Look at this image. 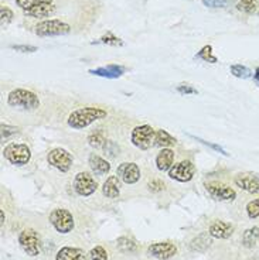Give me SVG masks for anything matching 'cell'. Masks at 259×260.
I'll return each instance as SVG.
<instances>
[{"mask_svg":"<svg viewBox=\"0 0 259 260\" xmlns=\"http://www.w3.org/2000/svg\"><path fill=\"white\" fill-rule=\"evenodd\" d=\"M108 116V113L104 109L101 108H79L77 111H74L70 113L68 116V120L67 123L70 127L75 130L85 129L88 127L90 124H92L97 120H101V119H105Z\"/></svg>","mask_w":259,"mask_h":260,"instance_id":"cell-1","label":"cell"},{"mask_svg":"<svg viewBox=\"0 0 259 260\" xmlns=\"http://www.w3.org/2000/svg\"><path fill=\"white\" fill-rule=\"evenodd\" d=\"M7 104L9 106L20 108L24 111H36L40 108V99L34 92L19 88V89H14L9 93Z\"/></svg>","mask_w":259,"mask_h":260,"instance_id":"cell-2","label":"cell"},{"mask_svg":"<svg viewBox=\"0 0 259 260\" xmlns=\"http://www.w3.org/2000/svg\"><path fill=\"white\" fill-rule=\"evenodd\" d=\"M130 140L135 147L140 150H149L156 140V130L149 124H140L132 130Z\"/></svg>","mask_w":259,"mask_h":260,"instance_id":"cell-3","label":"cell"},{"mask_svg":"<svg viewBox=\"0 0 259 260\" xmlns=\"http://www.w3.org/2000/svg\"><path fill=\"white\" fill-rule=\"evenodd\" d=\"M71 31V26L57 19L44 20L37 24L36 34L40 37H55V36H67Z\"/></svg>","mask_w":259,"mask_h":260,"instance_id":"cell-4","label":"cell"},{"mask_svg":"<svg viewBox=\"0 0 259 260\" xmlns=\"http://www.w3.org/2000/svg\"><path fill=\"white\" fill-rule=\"evenodd\" d=\"M3 157L14 166H23L30 161L32 151L27 144L10 143L3 149Z\"/></svg>","mask_w":259,"mask_h":260,"instance_id":"cell-5","label":"cell"},{"mask_svg":"<svg viewBox=\"0 0 259 260\" xmlns=\"http://www.w3.org/2000/svg\"><path fill=\"white\" fill-rule=\"evenodd\" d=\"M50 223L59 234L67 235L74 229V216L68 209L57 208L50 214Z\"/></svg>","mask_w":259,"mask_h":260,"instance_id":"cell-6","label":"cell"},{"mask_svg":"<svg viewBox=\"0 0 259 260\" xmlns=\"http://www.w3.org/2000/svg\"><path fill=\"white\" fill-rule=\"evenodd\" d=\"M19 243L21 249L26 252L28 256H39L41 252V239H40V235L32 229V228H27L24 231H21V234L19 236Z\"/></svg>","mask_w":259,"mask_h":260,"instance_id":"cell-7","label":"cell"},{"mask_svg":"<svg viewBox=\"0 0 259 260\" xmlns=\"http://www.w3.org/2000/svg\"><path fill=\"white\" fill-rule=\"evenodd\" d=\"M47 161L48 164H51L54 169L60 170L61 173H67L71 169L74 158L70 151L57 147V149L50 150V153L47 154Z\"/></svg>","mask_w":259,"mask_h":260,"instance_id":"cell-8","label":"cell"},{"mask_svg":"<svg viewBox=\"0 0 259 260\" xmlns=\"http://www.w3.org/2000/svg\"><path fill=\"white\" fill-rule=\"evenodd\" d=\"M194 174L195 166L190 160H183L180 162H176V164H173V167L168 170V177L179 182L191 181Z\"/></svg>","mask_w":259,"mask_h":260,"instance_id":"cell-9","label":"cell"},{"mask_svg":"<svg viewBox=\"0 0 259 260\" xmlns=\"http://www.w3.org/2000/svg\"><path fill=\"white\" fill-rule=\"evenodd\" d=\"M74 189L78 195L81 197H90L98 189V182L95 181V178L87 173V171H81L75 176L74 180Z\"/></svg>","mask_w":259,"mask_h":260,"instance_id":"cell-10","label":"cell"},{"mask_svg":"<svg viewBox=\"0 0 259 260\" xmlns=\"http://www.w3.org/2000/svg\"><path fill=\"white\" fill-rule=\"evenodd\" d=\"M148 253L156 259L167 260L171 259L177 253V247L175 243H170V242H157V243H152L148 247Z\"/></svg>","mask_w":259,"mask_h":260,"instance_id":"cell-11","label":"cell"},{"mask_svg":"<svg viewBox=\"0 0 259 260\" xmlns=\"http://www.w3.org/2000/svg\"><path fill=\"white\" fill-rule=\"evenodd\" d=\"M206 189L214 200H218V201H234L237 198V192L231 187H227V185L220 184V182L207 184Z\"/></svg>","mask_w":259,"mask_h":260,"instance_id":"cell-12","label":"cell"},{"mask_svg":"<svg viewBox=\"0 0 259 260\" xmlns=\"http://www.w3.org/2000/svg\"><path fill=\"white\" fill-rule=\"evenodd\" d=\"M237 187L249 194H259V176L255 173H240L235 177Z\"/></svg>","mask_w":259,"mask_h":260,"instance_id":"cell-13","label":"cell"},{"mask_svg":"<svg viewBox=\"0 0 259 260\" xmlns=\"http://www.w3.org/2000/svg\"><path fill=\"white\" fill-rule=\"evenodd\" d=\"M117 176L125 184H136L140 180V169L135 162H122L118 167Z\"/></svg>","mask_w":259,"mask_h":260,"instance_id":"cell-14","label":"cell"},{"mask_svg":"<svg viewBox=\"0 0 259 260\" xmlns=\"http://www.w3.org/2000/svg\"><path fill=\"white\" fill-rule=\"evenodd\" d=\"M126 72V68L122 65L110 64L108 67H101V68H95V70H90V74L95 75V77H102V78L108 79H117L121 78L123 74Z\"/></svg>","mask_w":259,"mask_h":260,"instance_id":"cell-15","label":"cell"},{"mask_svg":"<svg viewBox=\"0 0 259 260\" xmlns=\"http://www.w3.org/2000/svg\"><path fill=\"white\" fill-rule=\"evenodd\" d=\"M208 232L213 238H217V239H228L234 234V226L227 222L215 221L210 225Z\"/></svg>","mask_w":259,"mask_h":260,"instance_id":"cell-16","label":"cell"},{"mask_svg":"<svg viewBox=\"0 0 259 260\" xmlns=\"http://www.w3.org/2000/svg\"><path fill=\"white\" fill-rule=\"evenodd\" d=\"M88 164H90V167H91L92 173L95 174V176H105V174H108L110 171V164L105 158L102 157H99L95 153H92L90 158H88Z\"/></svg>","mask_w":259,"mask_h":260,"instance_id":"cell-17","label":"cell"},{"mask_svg":"<svg viewBox=\"0 0 259 260\" xmlns=\"http://www.w3.org/2000/svg\"><path fill=\"white\" fill-rule=\"evenodd\" d=\"M175 162V151L171 149H163L156 157V167L159 171H168Z\"/></svg>","mask_w":259,"mask_h":260,"instance_id":"cell-18","label":"cell"},{"mask_svg":"<svg viewBox=\"0 0 259 260\" xmlns=\"http://www.w3.org/2000/svg\"><path fill=\"white\" fill-rule=\"evenodd\" d=\"M102 194L106 198H112L115 200L121 194V181H119V177L118 176H110L102 185Z\"/></svg>","mask_w":259,"mask_h":260,"instance_id":"cell-19","label":"cell"},{"mask_svg":"<svg viewBox=\"0 0 259 260\" xmlns=\"http://www.w3.org/2000/svg\"><path fill=\"white\" fill-rule=\"evenodd\" d=\"M55 260H87L84 250L79 247H61L55 256Z\"/></svg>","mask_w":259,"mask_h":260,"instance_id":"cell-20","label":"cell"},{"mask_svg":"<svg viewBox=\"0 0 259 260\" xmlns=\"http://www.w3.org/2000/svg\"><path fill=\"white\" fill-rule=\"evenodd\" d=\"M55 13V6L52 3L48 5H41V6H36L24 10V14L27 17H33V19H44V17H50Z\"/></svg>","mask_w":259,"mask_h":260,"instance_id":"cell-21","label":"cell"},{"mask_svg":"<svg viewBox=\"0 0 259 260\" xmlns=\"http://www.w3.org/2000/svg\"><path fill=\"white\" fill-rule=\"evenodd\" d=\"M259 242V228L253 226L246 229L242 235V245L248 249H252Z\"/></svg>","mask_w":259,"mask_h":260,"instance_id":"cell-22","label":"cell"},{"mask_svg":"<svg viewBox=\"0 0 259 260\" xmlns=\"http://www.w3.org/2000/svg\"><path fill=\"white\" fill-rule=\"evenodd\" d=\"M177 143L175 137L170 136L166 130H157L156 132V140H155V146H159V147H163V149H168L171 146H175Z\"/></svg>","mask_w":259,"mask_h":260,"instance_id":"cell-23","label":"cell"},{"mask_svg":"<svg viewBox=\"0 0 259 260\" xmlns=\"http://www.w3.org/2000/svg\"><path fill=\"white\" fill-rule=\"evenodd\" d=\"M229 71H231V74H233L235 78L248 79L252 77V71H251L248 67H245V65H241V64L231 65Z\"/></svg>","mask_w":259,"mask_h":260,"instance_id":"cell-24","label":"cell"},{"mask_svg":"<svg viewBox=\"0 0 259 260\" xmlns=\"http://www.w3.org/2000/svg\"><path fill=\"white\" fill-rule=\"evenodd\" d=\"M237 9L246 14H253L259 9V3L258 0H240Z\"/></svg>","mask_w":259,"mask_h":260,"instance_id":"cell-25","label":"cell"},{"mask_svg":"<svg viewBox=\"0 0 259 260\" xmlns=\"http://www.w3.org/2000/svg\"><path fill=\"white\" fill-rule=\"evenodd\" d=\"M195 58L203 59V61H206V62H211V64H215V62H218L217 57H215V55L213 54V47H211V46H204V47H203L200 51L197 52Z\"/></svg>","mask_w":259,"mask_h":260,"instance_id":"cell-26","label":"cell"},{"mask_svg":"<svg viewBox=\"0 0 259 260\" xmlns=\"http://www.w3.org/2000/svg\"><path fill=\"white\" fill-rule=\"evenodd\" d=\"M98 43H101V44H108V46H115V47H121L123 46V41L119 37H117L113 32L108 31L105 36H102L101 39L97 40V41H94L92 44H98Z\"/></svg>","mask_w":259,"mask_h":260,"instance_id":"cell-27","label":"cell"},{"mask_svg":"<svg viewBox=\"0 0 259 260\" xmlns=\"http://www.w3.org/2000/svg\"><path fill=\"white\" fill-rule=\"evenodd\" d=\"M48 3H52V0H16V5H17L23 12L32 9V7L41 6V5H48Z\"/></svg>","mask_w":259,"mask_h":260,"instance_id":"cell-28","label":"cell"},{"mask_svg":"<svg viewBox=\"0 0 259 260\" xmlns=\"http://www.w3.org/2000/svg\"><path fill=\"white\" fill-rule=\"evenodd\" d=\"M88 143L92 147H95V149H101L105 143H106V140H105L104 135L101 133V132H95V133H91L90 136H88Z\"/></svg>","mask_w":259,"mask_h":260,"instance_id":"cell-29","label":"cell"},{"mask_svg":"<svg viewBox=\"0 0 259 260\" xmlns=\"http://www.w3.org/2000/svg\"><path fill=\"white\" fill-rule=\"evenodd\" d=\"M117 246L118 249L121 250V252H135L136 250V245L133 243V241H130L128 238H119L117 242Z\"/></svg>","mask_w":259,"mask_h":260,"instance_id":"cell-30","label":"cell"},{"mask_svg":"<svg viewBox=\"0 0 259 260\" xmlns=\"http://www.w3.org/2000/svg\"><path fill=\"white\" fill-rule=\"evenodd\" d=\"M14 14L13 12L6 6H2L0 9V20H2V28H5L7 27L10 23H12V20H13Z\"/></svg>","mask_w":259,"mask_h":260,"instance_id":"cell-31","label":"cell"},{"mask_svg":"<svg viewBox=\"0 0 259 260\" xmlns=\"http://www.w3.org/2000/svg\"><path fill=\"white\" fill-rule=\"evenodd\" d=\"M90 260H108V252L105 247L95 246L90 252Z\"/></svg>","mask_w":259,"mask_h":260,"instance_id":"cell-32","label":"cell"},{"mask_svg":"<svg viewBox=\"0 0 259 260\" xmlns=\"http://www.w3.org/2000/svg\"><path fill=\"white\" fill-rule=\"evenodd\" d=\"M204 6L211 9H220V7H228L234 3V0H203Z\"/></svg>","mask_w":259,"mask_h":260,"instance_id":"cell-33","label":"cell"},{"mask_svg":"<svg viewBox=\"0 0 259 260\" xmlns=\"http://www.w3.org/2000/svg\"><path fill=\"white\" fill-rule=\"evenodd\" d=\"M246 212H248V216L251 219H255L259 216V198L253 200V201L248 202L246 205Z\"/></svg>","mask_w":259,"mask_h":260,"instance_id":"cell-34","label":"cell"},{"mask_svg":"<svg viewBox=\"0 0 259 260\" xmlns=\"http://www.w3.org/2000/svg\"><path fill=\"white\" fill-rule=\"evenodd\" d=\"M19 132V127L9 126V124H2V140H6L12 135H16Z\"/></svg>","mask_w":259,"mask_h":260,"instance_id":"cell-35","label":"cell"},{"mask_svg":"<svg viewBox=\"0 0 259 260\" xmlns=\"http://www.w3.org/2000/svg\"><path fill=\"white\" fill-rule=\"evenodd\" d=\"M177 92H180L182 95H195V93H197V89H194L191 85L183 84L177 86Z\"/></svg>","mask_w":259,"mask_h":260,"instance_id":"cell-36","label":"cell"},{"mask_svg":"<svg viewBox=\"0 0 259 260\" xmlns=\"http://www.w3.org/2000/svg\"><path fill=\"white\" fill-rule=\"evenodd\" d=\"M148 187H149L150 191L157 192V191H162V189H164V184H163L160 180H153V181H150L149 184H148Z\"/></svg>","mask_w":259,"mask_h":260,"instance_id":"cell-37","label":"cell"},{"mask_svg":"<svg viewBox=\"0 0 259 260\" xmlns=\"http://www.w3.org/2000/svg\"><path fill=\"white\" fill-rule=\"evenodd\" d=\"M194 139H197L198 142H201L203 144H206V146H210L211 149H214L215 151H218V153H221V154H224V156H228V153L225 151V150L222 149L221 146H218V144H214V143H208V142H206V140H203V139H198V137H194Z\"/></svg>","mask_w":259,"mask_h":260,"instance_id":"cell-38","label":"cell"},{"mask_svg":"<svg viewBox=\"0 0 259 260\" xmlns=\"http://www.w3.org/2000/svg\"><path fill=\"white\" fill-rule=\"evenodd\" d=\"M13 50L19 52H36L39 51V48L34 46H12Z\"/></svg>","mask_w":259,"mask_h":260,"instance_id":"cell-39","label":"cell"},{"mask_svg":"<svg viewBox=\"0 0 259 260\" xmlns=\"http://www.w3.org/2000/svg\"><path fill=\"white\" fill-rule=\"evenodd\" d=\"M253 78H255V81L259 84V67L255 70V74H253Z\"/></svg>","mask_w":259,"mask_h":260,"instance_id":"cell-40","label":"cell"},{"mask_svg":"<svg viewBox=\"0 0 259 260\" xmlns=\"http://www.w3.org/2000/svg\"><path fill=\"white\" fill-rule=\"evenodd\" d=\"M0 215H2V226H3V223H5V212L2 211V212H0Z\"/></svg>","mask_w":259,"mask_h":260,"instance_id":"cell-41","label":"cell"},{"mask_svg":"<svg viewBox=\"0 0 259 260\" xmlns=\"http://www.w3.org/2000/svg\"><path fill=\"white\" fill-rule=\"evenodd\" d=\"M258 13H259V9H258Z\"/></svg>","mask_w":259,"mask_h":260,"instance_id":"cell-42","label":"cell"}]
</instances>
